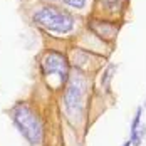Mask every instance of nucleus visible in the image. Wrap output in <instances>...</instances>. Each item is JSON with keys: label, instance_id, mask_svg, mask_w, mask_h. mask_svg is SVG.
<instances>
[{"label": "nucleus", "instance_id": "f257e3e1", "mask_svg": "<svg viewBox=\"0 0 146 146\" xmlns=\"http://www.w3.org/2000/svg\"><path fill=\"white\" fill-rule=\"evenodd\" d=\"M91 81L89 74L79 69H72L67 77L66 86L62 88V114L66 123L76 133H82L86 136L94 119L91 116Z\"/></svg>", "mask_w": 146, "mask_h": 146}, {"label": "nucleus", "instance_id": "f03ea898", "mask_svg": "<svg viewBox=\"0 0 146 146\" xmlns=\"http://www.w3.org/2000/svg\"><path fill=\"white\" fill-rule=\"evenodd\" d=\"M15 129L22 134V138L29 143V146H44L47 145V124L49 121L40 113V109L34 102L22 99L17 101L7 111Z\"/></svg>", "mask_w": 146, "mask_h": 146}, {"label": "nucleus", "instance_id": "7ed1b4c3", "mask_svg": "<svg viewBox=\"0 0 146 146\" xmlns=\"http://www.w3.org/2000/svg\"><path fill=\"white\" fill-rule=\"evenodd\" d=\"M30 19L37 29L56 35H67L77 29L76 15L56 3H39L32 10Z\"/></svg>", "mask_w": 146, "mask_h": 146}, {"label": "nucleus", "instance_id": "20e7f679", "mask_svg": "<svg viewBox=\"0 0 146 146\" xmlns=\"http://www.w3.org/2000/svg\"><path fill=\"white\" fill-rule=\"evenodd\" d=\"M39 71L44 77V82L52 91L62 89L66 86L69 72H71L69 57L57 50H45L40 56Z\"/></svg>", "mask_w": 146, "mask_h": 146}, {"label": "nucleus", "instance_id": "39448f33", "mask_svg": "<svg viewBox=\"0 0 146 146\" xmlns=\"http://www.w3.org/2000/svg\"><path fill=\"white\" fill-rule=\"evenodd\" d=\"M128 5L129 0H92V17L123 24L121 17L126 14Z\"/></svg>", "mask_w": 146, "mask_h": 146}, {"label": "nucleus", "instance_id": "423d86ee", "mask_svg": "<svg viewBox=\"0 0 146 146\" xmlns=\"http://www.w3.org/2000/svg\"><path fill=\"white\" fill-rule=\"evenodd\" d=\"M114 72H116V66H114V64H109V66L104 69V74H102V79H101V84H102V88H104V91H106V92H108V91H109V88H111V79H113Z\"/></svg>", "mask_w": 146, "mask_h": 146}, {"label": "nucleus", "instance_id": "0eeeda50", "mask_svg": "<svg viewBox=\"0 0 146 146\" xmlns=\"http://www.w3.org/2000/svg\"><path fill=\"white\" fill-rule=\"evenodd\" d=\"M60 2L74 10H86L89 7V0H60Z\"/></svg>", "mask_w": 146, "mask_h": 146}, {"label": "nucleus", "instance_id": "6e6552de", "mask_svg": "<svg viewBox=\"0 0 146 146\" xmlns=\"http://www.w3.org/2000/svg\"><path fill=\"white\" fill-rule=\"evenodd\" d=\"M143 106H139L138 109H136V114H134V117H133V121H131V134L134 131H138V128L141 126V116H143Z\"/></svg>", "mask_w": 146, "mask_h": 146}, {"label": "nucleus", "instance_id": "1a4fd4ad", "mask_svg": "<svg viewBox=\"0 0 146 146\" xmlns=\"http://www.w3.org/2000/svg\"><path fill=\"white\" fill-rule=\"evenodd\" d=\"M123 146H131V141L128 139V141H126V143H124V145H123Z\"/></svg>", "mask_w": 146, "mask_h": 146}, {"label": "nucleus", "instance_id": "9d476101", "mask_svg": "<svg viewBox=\"0 0 146 146\" xmlns=\"http://www.w3.org/2000/svg\"><path fill=\"white\" fill-rule=\"evenodd\" d=\"M143 108H146V101H145V104H143Z\"/></svg>", "mask_w": 146, "mask_h": 146}, {"label": "nucleus", "instance_id": "9b49d317", "mask_svg": "<svg viewBox=\"0 0 146 146\" xmlns=\"http://www.w3.org/2000/svg\"><path fill=\"white\" fill-rule=\"evenodd\" d=\"M44 146H49V145H44Z\"/></svg>", "mask_w": 146, "mask_h": 146}]
</instances>
